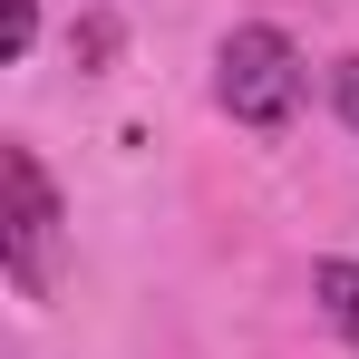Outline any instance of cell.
I'll return each mask as SVG.
<instances>
[{"label": "cell", "instance_id": "277c9868", "mask_svg": "<svg viewBox=\"0 0 359 359\" xmlns=\"http://www.w3.org/2000/svg\"><path fill=\"white\" fill-rule=\"evenodd\" d=\"M0 39H10V59H29V39H39V0H10V29H0Z\"/></svg>", "mask_w": 359, "mask_h": 359}, {"label": "cell", "instance_id": "3957f363", "mask_svg": "<svg viewBox=\"0 0 359 359\" xmlns=\"http://www.w3.org/2000/svg\"><path fill=\"white\" fill-rule=\"evenodd\" d=\"M311 301H320V320L359 350V262H311Z\"/></svg>", "mask_w": 359, "mask_h": 359}, {"label": "cell", "instance_id": "5b68a950", "mask_svg": "<svg viewBox=\"0 0 359 359\" xmlns=\"http://www.w3.org/2000/svg\"><path fill=\"white\" fill-rule=\"evenodd\" d=\"M330 97H340V117L359 126V59H340V68H330Z\"/></svg>", "mask_w": 359, "mask_h": 359}, {"label": "cell", "instance_id": "6da1fadb", "mask_svg": "<svg viewBox=\"0 0 359 359\" xmlns=\"http://www.w3.org/2000/svg\"><path fill=\"white\" fill-rule=\"evenodd\" d=\"M214 97L233 107V126H292L301 107V49L282 29H233L224 39V59H214Z\"/></svg>", "mask_w": 359, "mask_h": 359}, {"label": "cell", "instance_id": "7a4b0ae2", "mask_svg": "<svg viewBox=\"0 0 359 359\" xmlns=\"http://www.w3.org/2000/svg\"><path fill=\"white\" fill-rule=\"evenodd\" d=\"M0 184H10V272H20V292H49V272H59V184L29 146L0 156Z\"/></svg>", "mask_w": 359, "mask_h": 359}]
</instances>
